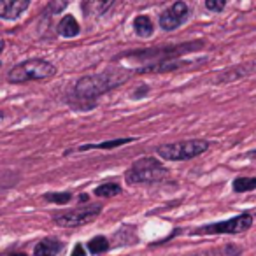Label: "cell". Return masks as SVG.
Segmentation results:
<instances>
[{
    "label": "cell",
    "mask_w": 256,
    "mask_h": 256,
    "mask_svg": "<svg viewBox=\"0 0 256 256\" xmlns=\"http://www.w3.org/2000/svg\"><path fill=\"white\" fill-rule=\"evenodd\" d=\"M254 224V216L251 212H242L230 220L218 221V223H207L198 228L190 230V235H237L244 234Z\"/></svg>",
    "instance_id": "6"
},
{
    "label": "cell",
    "mask_w": 256,
    "mask_h": 256,
    "mask_svg": "<svg viewBox=\"0 0 256 256\" xmlns=\"http://www.w3.org/2000/svg\"><path fill=\"white\" fill-rule=\"evenodd\" d=\"M206 8L212 12H221L226 8V0H206Z\"/></svg>",
    "instance_id": "22"
},
{
    "label": "cell",
    "mask_w": 256,
    "mask_h": 256,
    "mask_svg": "<svg viewBox=\"0 0 256 256\" xmlns=\"http://www.w3.org/2000/svg\"><path fill=\"white\" fill-rule=\"evenodd\" d=\"M110 8H114V2H84V4H82V11H84V14L92 11V9H95L92 14L102 16V14H106Z\"/></svg>",
    "instance_id": "20"
},
{
    "label": "cell",
    "mask_w": 256,
    "mask_h": 256,
    "mask_svg": "<svg viewBox=\"0 0 256 256\" xmlns=\"http://www.w3.org/2000/svg\"><path fill=\"white\" fill-rule=\"evenodd\" d=\"M210 148L209 140L204 139H188V140H176V142L162 144L158 146L156 154L168 162H186L192 158L200 156Z\"/></svg>",
    "instance_id": "5"
},
{
    "label": "cell",
    "mask_w": 256,
    "mask_h": 256,
    "mask_svg": "<svg viewBox=\"0 0 256 256\" xmlns=\"http://www.w3.org/2000/svg\"><path fill=\"white\" fill-rule=\"evenodd\" d=\"M79 202L81 204L88 202V193H81V195H79Z\"/></svg>",
    "instance_id": "28"
},
{
    "label": "cell",
    "mask_w": 256,
    "mask_h": 256,
    "mask_svg": "<svg viewBox=\"0 0 256 256\" xmlns=\"http://www.w3.org/2000/svg\"><path fill=\"white\" fill-rule=\"evenodd\" d=\"M104 207L100 204H93V206L86 207H78L72 210H64L53 216V223L58 224L62 228H78L82 224H88L92 221H95L96 218L102 214Z\"/></svg>",
    "instance_id": "7"
},
{
    "label": "cell",
    "mask_w": 256,
    "mask_h": 256,
    "mask_svg": "<svg viewBox=\"0 0 256 256\" xmlns=\"http://www.w3.org/2000/svg\"><path fill=\"white\" fill-rule=\"evenodd\" d=\"M30 8V0H0V20L14 22Z\"/></svg>",
    "instance_id": "11"
},
{
    "label": "cell",
    "mask_w": 256,
    "mask_h": 256,
    "mask_svg": "<svg viewBox=\"0 0 256 256\" xmlns=\"http://www.w3.org/2000/svg\"><path fill=\"white\" fill-rule=\"evenodd\" d=\"M168 170L158 158L144 156L132 164V167L124 172V181L128 184H150L158 182L164 178H167Z\"/></svg>",
    "instance_id": "4"
},
{
    "label": "cell",
    "mask_w": 256,
    "mask_h": 256,
    "mask_svg": "<svg viewBox=\"0 0 256 256\" xmlns=\"http://www.w3.org/2000/svg\"><path fill=\"white\" fill-rule=\"evenodd\" d=\"M4 50H6V40L2 39V40H0V54H2V51H4ZM0 68H2V58H0Z\"/></svg>",
    "instance_id": "26"
},
{
    "label": "cell",
    "mask_w": 256,
    "mask_h": 256,
    "mask_svg": "<svg viewBox=\"0 0 256 256\" xmlns=\"http://www.w3.org/2000/svg\"><path fill=\"white\" fill-rule=\"evenodd\" d=\"M134 137H123V139H112V140H106V142H98V144H82V146H78L74 150H68L65 151V154H70V153H84V151H92V150H104V151H109V150H116L120 146H126V144L134 142Z\"/></svg>",
    "instance_id": "12"
},
{
    "label": "cell",
    "mask_w": 256,
    "mask_h": 256,
    "mask_svg": "<svg viewBox=\"0 0 256 256\" xmlns=\"http://www.w3.org/2000/svg\"><path fill=\"white\" fill-rule=\"evenodd\" d=\"M132 28H134V32H136L137 37H140V39H150V37L154 34V23L151 22L150 16L139 14V16L134 18Z\"/></svg>",
    "instance_id": "15"
},
{
    "label": "cell",
    "mask_w": 256,
    "mask_h": 256,
    "mask_svg": "<svg viewBox=\"0 0 256 256\" xmlns=\"http://www.w3.org/2000/svg\"><path fill=\"white\" fill-rule=\"evenodd\" d=\"M70 256H86L84 246H82V244H76V248H74V251H72Z\"/></svg>",
    "instance_id": "25"
},
{
    "label": "cell",
    "mask_w": 256,
    "mask_h": 256,
    "mask_svg": "<svg viewBox=\"0 0 256 256\" xmlns=\"http://www.w3.org/2000/svg\"><path fill=\"white\" fill-rule=\"evenodd\" d=\"M206 48L204 40H190V42H179V44H167V46L158 48H148V50H134L126 53L118 54L114 60H128V62H142L140 67L150 64H158V62L174 60V58H184L186 54L195 53Z\"/></svg>",
    "instance_id": "2"
},
{
    "label": "cell",
    "mask_w": 256,
    "mask_h": 256,
    "mask_svg": "<svg viewBox=\"0 0 256 256\" xmlns=\"http://www.w3.org/2000/svg\"><path fill=\"white\" fill-rule=\"evenodd\" d=\"M190 14V8L186 2L182 0H178L170 8H167L158 18V25H160L162 30L165 32H174L176 28H179L181 25H184L186 20H188Z\"/></svg>",
    "instance_id": "8"
},
{
    "label": "cell",
    "mask_w": 256,
    "mask_h": 256,
    "mask_svg": "<svg viewBox=\"0 0 256 256\" xmlns=\"http://www.w3.org/2000/svg\"><path fill=\"white\" fill-rule=\"evenodd\" d=\"M120 193H121V186L112 181L102 182V184L95 188V195L102 196V198H110V196H116V195H120Z\"/></svg>",
    "instance_id": "19"
},
{
    "label": "cell",
    "mask_w": 256,
    "mask_h": 256,
    "mask_svg": "<svg viewBox=\"0 0 256 256\" xmlns=\"http://www.w3.org/2000/svg\"><path fill=\"white\" fill-rule=\"evenodd\" d=\"M246 158H251V160H256V150L248 151V153H246Z\"/></svg>",
    "instance_id": "27"
},
{
    "label": "cell",
    "mask_w": 256,
    "mask_h": 256,
    "mask_svg": "<svg viewBox=\"0 0 256 256\" xmlns=\"http://www.w3.org/2000/svg\"><path fill=\"white\" fill-rule=\"evenodd\" d=\"M148 93H150V86H148V84H139L136 90H134L132 98L134 100H139V98H142V96H146Z\"/></svg>",
    "instance_id": "24"
},
{
    "label": "cell",
    "mask_w": 256,
    "mask_h": 256,
    "mask_svg": "<svg viewBox=\"0 0 256 256\" xmlns=\"http://www.w3.org/2000/svg\"><path fill=\"white\" fill-rule=\"evenodd\" d=\"M242 254V248L235 244H224L220 248L209 249V251H200V252H193L188 256H240Z\"/></svg>",
    "instance_id": "16"
},
{
    "label": "cell",
    "mask_w": 256,
    "mask_h": 256,
    "mask_svg": "<svg viewBox=\"0 0 256 256\" xmlns=\"http://www.w3.org/2000/svg\"><path fill=\"white\" fill-rule=\"evenodd\" d=\"M8 256H28L26 252H22V251H16V252H9Z\"/></svg>",
    "instance_id": "29"
},
{
    "label": "cell",
    "mask_w": 256,
    "mask_h": 256,
    "mask_svg": "<svg viewBox=\"0 0 256 256\" xmlns=\"http://www.w3.org/2000/svg\"><path fill=\"white\" fill-rule=\"evenodd\" d=\"M86 248H88V251L92 252L93 256H98L109 251L110 242H109V238H106L104 235H96V237H93L92 240L86 244Z\"/></svg>",
    "instance_id": "17"
},
{
    "label": "cell",
    "mask_w": 256,
    "mask_h": 256,
    "mask_svg": "<svg viewBox=\"0 0 256 256\" xmlns=\"http://www.w3.org/2000/svg\"><path fill=\"white\" fill-rule=\"evenodd\" d=\"M64 248L65 244L60 238L46 237L34 246V256H58Z\"/></svg>",
    "instance_id": "13"
},
{
    "label": "cell",
    "mask_w": 256,
    "mask_h": 256,
    "mask_svg": "<svg viewBox=\"0 0 256 256\" xmlns=\"http://www.w3.org/2000/svg\"><path fill=\"white\" fill-rule=\"evenodd\" d=\"M56 32H58V36L64 37V39H74V37H78L79 34H81V25H79V22L72 14H65L64 18L58 22Z\"/></svg>",
    "instance_id": "14"
},
{
    "label": "cell",
    "mask_w": 256,
    "mask_h": 256,
    "mask_svg": "<svg viewBox=\"0 0 256 256\" xmlns=\"http://www.w3.org/2000/svg\"><path fill=\"white\" fill-rule=\"evenodd\" d=\"M4 120V112H2V110H0V121Z\"/></svg>",
    "instance_id": "30"
},
{
    "label": "cell",
    "mask_w": 256,
    "mask_h": 256,
    "mask_svg": "<svg viewBox=\"0 0 256 256\" xmlns=\"http://www.w3.org/2000/svg\"><path fill=\"white\" fill-rule=\"evenodd\" d=\"M44 200L51 204H58V206H65V204L72 202V193L70 192H56V193H44Z\"/></svg>",
    "instance_id": "21"
},
{
    "label": "cell",
    "mask_w": 256,
    "mask_h": 256,
    "mask_svg": "<svg viewBox=\"0 0 256 256\" xmlns=\"http://www.w3.org/2000/svg\"><path fill=\"white\" fill-rule=\"evenodd\" d=\"M193 65H200L198 60H186V58H174V60H165V62H158V64H150L144 65V67H137L134 68L136 74H148V72H176V70H184L188 67Z\"/></svg>",
    "instance_id": "9"
},
{
    "label": "cell",
    "mask_w": 256,
    "mask_h": 256,
    "mask_svg": "<svg viewBox=\"0 0 256 256\" xmlns=\"http://www.w3.org/2000/svg\"><path fill=\"white\" fill-rule=\"evenodd\" d=\"M67 6H68L67 2H51V4L46 8V11H44V12H46L48 16H51V14H58V12L64 11V9L67 8Z\"/></svg>",
    "instance_id": "23"
},
{
    "label": "cell",
    "mask_w": 256,
    "mask_h": 256,
    "mask_svg": "<svg viewBox=\"0 0 256 256\" xmlns=\"http://www.w3.org/2000/svg\"><path fill=\"white\" fill-rule=\"evenodd\" d=\"M252 74H256V60L224 68V70H221L220 74H218L216 82L218 84H224V82L238 81V79L248 78V76H252Z\"/></svg>",
    "instance_id": "10"
},
{
    "label": "cell",
    "mask_w": 256,
    "mask_h": 256,
    "mask_svg": "<svg viewBox=\"0 0 256 256\" xmlns=\"http://www.w3.org/2000/svg\"><path fill=\"white\" fill-rule=\"evenodd\" d=\"M232 190L235 193H248L256 190V178H246V176H240V178H235L234 182H232Z\"/></svg>",
    "instance_id": "18"
},
{
    "label": "cell",
    "mask_w": 256,
    "mask_h": 256,
    "mask_svg": "<svg viewBox=\"0 0 256 256\" xmlns=\"http://www.w3.org/2000/svg\"><path fill=\"white\" fill-rule=\"evenodd\" d=\"M136 72L132 68L116 67V68H106L100 74L82 76L72 86L68 104H70V107H74L78 110L93 109L100 96L112 92L114 88H120Z\"/></svg>",
    "instance_id": "1"
},
{
    "label": "cell",
    "mask_w": 256,
    "mask_h": 256,
    "mask_svg": "<svg viewBox=\"0 0 256 256\" xmlns=\"http://www.w3.org/2000/svg\"><path fill=\"white\" fill-rule=\"evenodd\" d=\"M56 67L44 58H28L16 64L8 72V81L12 84H23L28 81H48L54 78Z\"/></svg>",
    "instance_id": "3"
}]
</instances>
